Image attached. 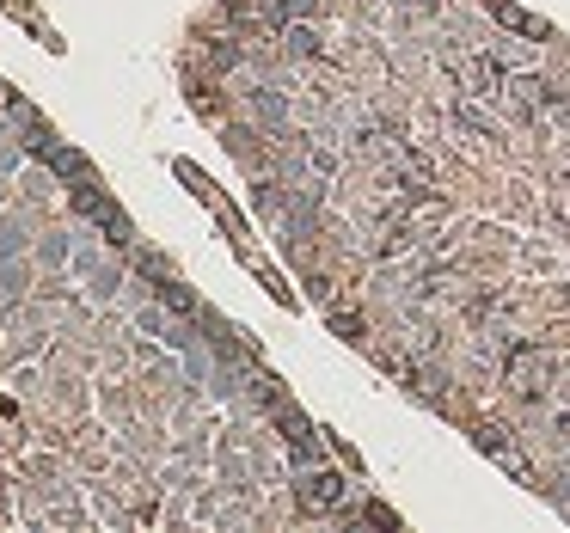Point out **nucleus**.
I'll return each mask as SVG.
<instances>
[{
    "label": "nucleus",
    "mask_w": 570,
    "mask_h": 533,
    "mask_svg": "<svg viewBox=\"0 0 570 533\" xmlns=\"http://www.w3.org/2000/svg\"><path fill=\"white\" fill-rule=\"evenodd\" d=\"M74 209H80V215H92V221H105V227L117 233V246H129V221L117 215V203L105 197V190H92L86 178H80V190H74Z\"/></svg>",
    "instance_id": "obj_1"
},
{
    "label": "nucleus",
    "mask_w": 570,
    "mask_h": 533,
    "mask_svg": "<svg viewBox=\"0 0 570 533\" xmlns=\"http://www.w3.org/2000/svg\"><path fill=\"white\" fill-rule=\"evenodd\" d=\"M43 160H50V172H62V178H86L92 166H86V154H74V148H56V141H50V148H43Z\"/></svg>",
    "instance_id": "obj_2"
},
{
    "label": "nucleus",
    "mask_w": 570,
    "mask_h": 533,
    "mask_svg": "<svg viewBox=\"0 0 570 533\" xmlns=\"http://www.w3.org/2000/svg\"><path fill=\"white\" fill-rule=\"evenodd\" d=\"M160 301H166L172 313H197V307H190V295H184V288H178V282H160Z\"/></svg>",
    "instance_id": "obj_3"
}]
</instances>
